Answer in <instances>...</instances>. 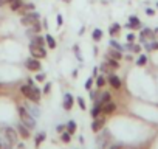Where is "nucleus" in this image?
<instances>
[{
    "label": "nucleus",
    "instance_id": "obj_1",
    "mask_svg": "<svg viewBox=\"0 0 158 149\" xmlns=\"http://www.w3.org/2000/svg\"><path fill=\"white\" fill-rule=\"evenodd\" d=\"M20 92L33 103H39L40 101V90L37 86H30V84H23L20 87Z\"/></svg>",
    "mask_w": 158,
    "mask_h": 149
},
{
    "label": "nucleus",
    "instance_id": "obj_2",
    "mask_svg": "<svg viewBox=\"0 0 158 149\" xmlns=\"http://www.w3.org/2000/svg\"><path fill=\"white\" fill-rule=\"evenodd\" d=\"M19 117H20V121L31 130V129H34L36 127V120H34V117L28 112V109L27 107H23V106H20L19 109Z\"/></svg>",
    "mask_w": 158,
    "mask_h": 149
},
{
    "label": "nucleus",
    "instance_id": "obj_3",
    "mask_svg": "<svg viewBox=\"0 0 158 149\" xmlns=\"http://www.w3.org/2000/svg\"><path fill=\"white\" fill-rule=\"evenodd\" d=\"M39 19H40V14H39L37 11H30V13H27V14L22 16L20 25H23V27H31V25L36 23Z\"/></svg>",
    "mask_w": 158,
    "mask_h": 149
},
{
    "label": "nucleus",
    "instance_id": "obj_4",
    "mask_svg": "<svg viewBox=\"0 0 158 149\" xmlns=\"http://www.w3.org/2000/svg\"><path fill=\"white\" fill-rule=\"evenodd\" d=\"M30 51H31V56L36 57V59H44L47 57V50L45 47H40V45H36V44H30Z\"/></svg>",
    "mask_w": 158,
    "mask_h": 149
},
{
    "label": "nucleus",
    "instance_id": "obj_5",
    "mask_svg": "<svg viewBox=\"0 0 158 149\" xmlns=\"http://www.w3.org/2000/svg\"><path fill=\"white\" fill-rule=\"evenodd\" d=\"M96 144L101 149H107L110 146V134H109V130H104L102 134H99V137L96 138Z\"/></svg>",
    "mask_w": 158,
    "mask_h": 149
},
{
    "label": "nucleus",
    "instance_id": "obj_6",
    "mask_svg": "<svg viewBox=\"0 0 158 149\" xmlns=\"http://www.w3.org/2000/svg\"><path fill=\"white\" fill-rule=\"evenodd\" d=\"M3 134H5V138L11 143V144H16L17 143V137H19V132L13 127H5L3 129Z\"/></svg>",
    "mask_w": 158,
    "mask_h": 149
},
{
    "label": "nucleus",
    "instance_id": "obj_7",
    "mask_svg": "<svg viewBox=\"0 0 158 149\" xmlns=\"http://www.w3.org/2000/svg\"><path fill=\"white\" fill-rule=\"evenodd\" d=\"M25 67H27L28 70H31V71H39V70H40V62H39V59H36V57H28V59L25 61Z\"/></svg>",
    "mask_w": 158,
    "mask_h": 149
},
{
    "label": "nucleus",
    "instance_id": "obj_8",
    "mask_svg": "<svg viewBox=\"0 0 158 149\" xmlns=\"http://www.w3.org/2000/svg\"><path fill=\"white\" fill-rule=\"evenodd\" d=\"M104 124H106V118L99 115V117H96L95 121L92 123V130H93V132H99L101 129H104Z\"/></svg>",
    "mask_w": 158,
    "mask_h": 149
},
{
    "label": "nucleus",
    "instance_id": "obj_9",
    "mask_svg": "<svg viewBox=\"0 0 158 149\" xmlns=\"http://www.w3.org/2000/svg\"><path fill=\"white\" fill-rule=\"evenodd\" d=\"M17 132H19V135H20V138H23V140H28L30 137H31V130L20 121L19 124H17Z\"/></svg>",
    "mask_w": 158,
    "mask_h": 149
},
{
    "label": "nucleus",
    "instance_id": "obj_10",
    "mask_svg": "<svg viewBox=\"0 0 158 149\" xmlns=\"http://www.w3.org/2000/svg\"><path fill=\"white\" fill-rule=\"evenodd\" d=\"M124 27L126 28H130V30H139L141 28V20L136 16H130L129 17V23H126Z\"/></svg>",
    "mask_w": 158,
    "mask_h": 149
},
{
    "label": "nucleus",
    "instance_id": "obj_11",
    "mask_svg": "<svg viewBox=\"0 0 158 149\" xmlns=\"http://www.w3.org/2000/svg\"><path fill=\"white\" fill-rule=\"evenodd\" d=\"M147 39H155V34H153V31H152L150 28H143L141 33H139V40H141L143 44H146Z\"/></svg>",
    "mask_w": 158,
    "mask_h": 149
},
{
    "label": "nucleus",
    "instance_id": "obj_12",
    "mask_svg": "<svg viewBox=\"0 0 158 149\" xmlns=\"http://www.w3.org/2000/svg\"><path fill=\"white\" fill-rule=\"evenodd\" d=\"M73 104H74V98H73L70 93H65V96H64V101H62V107H64L65 110H71Z\"/></svg>",
    "mask_w": 158,
    "mask_h": 149
},
{
    "label": "nucleus",
    "instance_id": "obj_13",
    "mask_svg": "<svg viewBox=\"0 0 158 149\" xmlns=\"http://www.w3.org/2000/svg\"><path fill=\"white\" fill-rule=\"evenodd\" d=\"M109 84H110L113 89H116V90L121 89V79L116 76V74H113V73L109 74Z\"/></svg>",
    "mask_w": 158,
    "mask_h": 149
},
{
    "label": "nucleus",
    "instance_id": "obj_14",
    "mask_svg": "<svg viewBox=\"0 0 158 149\" xmlns=\"http://www.w3.org/2000/svg\"><path fill=\"white\" fill-rule=\"evenodd\" d=\"M101 107H102V113H106V115H112L115 112V109H116V106H115L113 101L104 103V104H101Z\"/></svg>",
    "mask_w": 158,
    "mask_h": 149
},
{
    "label": "nucleus",
    "instance_id": "obj_15",
    "mask_svg": "<svg viewBox=\"0 0 158 149\" xmlns=\"http://www.w3.org/2000/svg\"><path fill=\"white\" fill-rule=\"evenodd\" d=\"M124 48H127V50L132 51V53H139V51H141V47H139L138 44H133V42H129L127 45H124Z\"/></svg>",
    "mask_w": 158,
    "mask_h": 149
},
{
    "label": "nucleus",
    "instance_id": "obj_16",
    "mask_svg": "<svg viewBox=\"0 0 158 149\" xmlns=\"http://www.w3.org/2000/svg\"><path fill=\"white\" fill-rule=\"evenodd\" d=\"M31 42H33V44H36V45L45 47V37H42L40 34H34V37L31 39Z\"/></svg>",
    "mask_w": 158,
    "mask_h": 149
},
{
    "label": "nucleus",
    "instance_id": "obj_17",
    "mask_svg": "<svg viewBox=\"0 0 158 149\" xmlns=\"http://www.w3.org/2000/svg\"><path fill=\"white\" fill-rule=\"evenodd\" d=\"M109 101H112V95L109 93V92H102L101 95H99V104H104V103H109Z\"/></svg>",
    "mask_w": 158,
    "mask_h": 149
},
{
    "label": "nucleus",
    "instance_id": "obj_18",
    "mask_svg": "<svg viewBox=\"0 0 158 149\" xmlns=\"http://www.w3.org/2000/svg\"><path fill=\"white\" fill-rule=\"evenodd\" d=\"M119 30H121L119 23H112L109 28V33H110V36H116V34H119Z\"/></svg>",
    "mask_w": 158,
    "mask_h": 149
},
{
    "label": "nucleus",
    "instance_id": "obj_19",
    "mask_svg": "<svg viewBox=\"0 0 158 149\" xmlns=\"http://www.w3.org/2000/svg\"><path fill=\"white\" fill-rule=\"evenodd\" d=\"M109 56H110V57H113V59H116V61H121V57H123L121 51H119V50H115V48H112V47H110Z\"/></svg>",
    "mask_w": 158,
    "mask_h": 149
},
{
    "label": "nucleus",
    "instance_id": "obj_20",
    "mask_svg": "<svg viewBox=\"0 0 158 149\" xmlns=\"http://www.w3.org/2000/svg\"><path fill=\"white\" fill-rule=\"evenodd\" d=\"M102 113V107H101V104L99 103H96L95 106H93V109H92V117L93 118H96V117H99Z\"/></svg>",
    "mask_w": 158,
    "mask_h": 149
},
{
    "label": "nucleus",
    "instance_id": "obj_21",
    "mask_svg": "<svg viewBox=\"0 0 158 149\" xmlns=\"http://www.w3.org/2000/svg\"><path fill=\"white\" fill-rule=\"evenodd\" d=\"M45 138H47V134H45V132H39V134L36 135V140H34V144H36V147H39Z\"/></svg>",
    "mask_w": 158,
    "mask_h": 149
},
{
    "label": "nucleus",
    "instance_id": "obj_22",
    "mask_svg": "<svg viewBox=\"0 0 158 149\" xmlns=\"http://www.w3.org/2000/svg\"><path fill=\"white\" fill-rule=\"evenodd\" d=\"M45 44H47L51 50L56 48V40H54V37H53L51 34H47V36H45Z\"/></svg>",
    "mask_w": 158,
    "mask_h": 149
},
{
    "label": "nucleus",
    "instance_id": "obj_23",
    "mask_svg": "<svg viewBox=\"0 0 158 149\" xmlns=\"http://www.w3.org/2000/svg\"><path fill=\"white\" fill-rule=\"evenodd\" d=\"M92 37H93V40H95V42L101 40V39H102V30L95 28V30H93V33H92Z\"/></svg>",
    "mask_w": 158,
    "mask_h": 149
},
{
    "label": "nucleus",
    "instance_id": "obj_24",
    "mask_svg": "<svg viewBox=\"0 0 158 149\" xmlns=\"http://www.w3.org/2000/svg\"><path fill=\"white\" fill-rule=\"evenodd\" d=\"M106 62H107V64H109V65H110L112 68H118V67H119V62H118L116 59H113V57H110L109 54L106 56Z\"/></svg>",
    "mask_w": 158,
    "mask_h": 149
},
{
    "label": "nucleus",
    "instance_id": "obj_25",
    "mask_svg": "<svg viewBox=\"0 0 158 149\" xmlns=\"http://www.w3.org/2000/svg\"><path fill=\"white\" fill-rule=\"evenodd\" d=\"M99 70H101L102 73H106V74H110V73H113V71H112L113 68H112V67H110L107 62H102V64L99 65Z\"/></svg>",
    "mask_w": 158,
    "mask_h": 149
},
{
    "label": "nucleus",
    "instance_id": "obj_26",
    "mask_svg": "<svg viewBox=\"0 0 158 149\" xmlns=\"http://www.w3.org/2000/svg\"><path fill=\"white\" fill-rule=\"evenodd\" d=\"M76 129H77L76 121H73V120H71V121H68V123H67V132H70V134L73 135V134L76 132Z\"/></svg>",
    "mask_w": 158,
    "mask_h": 149
},
{
    "label": "nucleus",
    "instance_id": "obj_27",
    "mask_svg": "<svg viewBox=\"0 0 158 149\" xmlns=\"http://www.w3.org/2000/svg\"><path fill=\"white\" fill-rule=\"evenodd\" d=\"M10 6H11L13 11H19V10L23 6V0H19V2H14V3H10Z\"/></svg>",
    "mask_w": 158,
    "mask_h": 149
},
{
    "label": "nucleus",
    "instance_id": "obj_28",
    "mask_svg": "<svg viewBox=\"0 0 158 149\" xmlns=\"http://www.w3.org/2000/svg\"><path fill=\"white\" fill-rule=\"evenodd\" d=\"M109 45H110L112 48H115V50H119V51H121V50H124V47H123L121 44H118V42H116L115 39H110V42H109Z\"/></svg>",
    "mask_w": 158,
    "mask_h": 149
},
{
    "label": "nucleus",
    "instance_id": "obj_29",
    "mask_svg": "<svg viewBox=\"0 0 158 149\" xmlns=\"http://www.w3.org/2000/svg\"><path fill=\"white\" fill-rule=\"evenodd\" d=\"M60 140H62L64 143H70L71 134H70V132H60Z\"/></svg>",
    "mask_w": 158,
    "mask_h": 149
},
{
    "label": "nucleus",
    "instance_id": "obj_30",
    "mask_svg": "<svg viewBox=\"0 0 158 149\" xmlns=\"http://www.w3.org/2000/svg\"><path fill=\"white\" fill-rule=\"evenodd\" d=\"M146 50H158V42H146Z\"/></svg>",
    "mask_w": 158,
    "mask_h": 149
},
{
    "label": "nucleus",
    "instance_id": "obj_31",
    "mask_svg": "<svg viewBox=\"0 0 158 149\" xmlns=\"http://www.w3.org/2000/svg\"><path fill=\"white\" fill-rule=\"evenodd\" d=\"M146 62H147V57L144 56V54H141L138 59H136V65H139V67H143V65H146Z\"/></svg>",
    "mask_w": 158,
    "mask_h": 149
},
{
    "label": "nucleus",
    "instance_id": "obj_32",
    "mask_svg": "<svg viewBox=\"0 0 158 149\" xmlns=\"http://www.w3.org/2000/svg\"><path fill=\"white\" fill-rule=\"evenodd\" d=\"M106 84V79H104V76H99V74H98V76H96V87L99 89V87H102Z\"/></svg>",
    "mask_w": 158,
    "mask_h": 149
},
{
    "label": "nucleus",
    "instance_id": "obj_33",
    "mask_svg": "<svg viewBox=\"0 0 158 149\" xmlns=\"http://www.w3.org/2000/svg\"><path fill=\"white\" fill-rule=\"evenodd\" d=\"M73 50H74V53H76L77 61H82V56H81V51H79V45H77V44H74V45H73Z\"/></svg>",
    "mask_w": 158,
    "mask_h": 149
},
{
    "label": "nucleus",
    "instance_id": "obj_34",
    "mask_svg": "<svg viewBox=\"0 0 158 149\" xmlns=\"http://www.w3.org/2000/svg\"><path fill=\"white\" fill-rule=\"evenodd\" d=\"M23 10H25L27 13H30V11H34V3H31V2H28V3H23Z\"/></svg>",
    "mask_w": 158,
    "mask_h": 149
},
{
    "label": "nucleus",
    "instance_id": "obj_35",
    "mask_svg": "<svg viewBox=\"0 0 158 149\" xmlns=\"http://www.w3.org/2000/svg\"><path fill=\"white\" fill-rule=\"evenodd\" d=\"M47 79V74L45 73H39V74H36V81L37 83H44Z\"/></svg>",
    "mask_w": 158,
    "mask_h": 149
},
{
    "label": "nucleus",
    "instance_id": "obj_36",
    "mask_svg": "<svg viewBox=\"0 0 158 149\" xmlns=\"http://www.w3.org/2000/svg\"><path fill=\"white\" fill-rule=\"evenodd\" d=\"M77 104H79V107H81L82 110H85V109H87L85 101H84V98H82V96H79V98H77Z\"/></svg>",
    "mask_w": 158,
    "mask_h": 149
},
{
    "label": "nucleus",
    "instance_id": "obj_37",
    "mask_svg": "<svg viewBox=\"0 0 158 149\" xmlns=\"http://www.w3.org/2000/svg\"><path fill=\"white\" fill-rule=\"evenodd\" d=\"M56 22H57V28H60V27L64 25V17H62L60 14H57V16H56Z\"/></svg>",
    "mask_w": 158,
    "mask_h": 149
},
{
    "label": "nucleus",
    "instance_id": "obj_38",
    "mask_svg": "<svg viewBox=\"0 0 158 149\" xmlns=\"http://www.w3.org/2000/svg\"><path fill=\"white\" fill-rule=\"evenodd\" d=\"M84 86H85V90H90V89H92V86H93V78H89V79L85 81V84H84Z\"/></svg>",
    "mask_w": 158,
    "mask_h": 149
},
{
    "label": "nucleus",
    "instance_id": "obj_39",
    "mask_svg": "<svg viewBox=\"0 0 158 149\" xmlns=\"http://www.w3.org/2000/svg\"><path fill=\"white\" fill-rule=\"evenodd\" d=\"M31 113H33V117H39V115H40L39 107H31Z\"/></svg>",
    "mask_w": 158,
    "mask_h": 149
},
{
    "label": "nucleus",
    "instance_id": "obj_40",
    "mask_svg": "<svg viewBox=\"0 0 158 149\" xmlns=\"http://www.w3.org/2000/svg\"><path fill=\"white\" fill-rule=\"evenodd\" d=\"M126 37H127V40H129V42H133V40H135V37H136V36H135V34H133V33H129V34H127V36H126Z\"/></svg>",
    "mask_w": 158,
    "mask_h": 149
},
{
    "label": "nucleus",
    "instance_id": "obj_41",
    "mask_svg": "<svg viewBox=\"0 0 158 149\" xmlns=\"http://www.w3.org/2000/svg\"><path fill=\"white\" fill-rule=\"evenodd\" d=\"M50 90H51V84H45V87H44V93H45V95H48V93H50Z\"/></svg>",
    "mask_w": 158,
    "mask_h": 149
},
{
    "label": "nucleus",
    "instance_id": "obj_42",
    "mask_svg": "<svg viewBox=\"0 0 158 149\" xmlns=\"http://www.w3.org/2000/svg\"><path fill=\"white\" fill-rule=\"evenodd\" d=\"M146 14H147V16H155V11H153L152 8H147V10H146Z\"/></svg>",
    "mask_w": 158,
    "mask_h": 149
},
{
    "label": "nucleus",
    "instance_id": "obj_43",
    "mask_svg": "<svg viewBox=\"0 0 158 149\" xmlns=\"http://www.w3.org/2000/svg\"><path fill=\"white\" fill-rule=\"evenodd\" d=\"M64 129H65V126L64 124H59V126H56V130L60 134V132H64Z\"/></svg>",
    "mask_w": 158,
    "mask_h": 149
},
{
    "label": "nucleus",
    "instance_id": "obj_44",
    "mask_svg": "<svg viewBox=\"0 0 158 149\" xmlns=\"http://www.w3.org/2000/svg\"><path fill=\"white\" fill-rule=\"evenodd\" d=\"M107 149H123V147H121L119 144H110V146H109Z\"/></svg>",
    "mask_w": 158,
    "mask_h": 149
},
{
    "label": "nucleus",
    "instance_id": "obj_45",
    "mask_svg": "<svg viewBox=\"0 0 158 149\" xmlns=\"http://www.w3.org/2000/svg\"><path fill=\"white\" fill-rule=\"evenodd\" d=\"M98 95H99V89H98V92H92V100H96Z\"/></svg>",
    "mask_w": 158,
    "mask_h": 149
},
{
    "label": "nucleus",
    "instance_id": "obj_46",
    "mask_svg": "<svg viewBox=\"0 0 158 149\" xmlns=\"http://www.w3.org/2000/svg\"><path fill=\"white\" fill-rule=\"evenodd\" d=\"M42 28H48V20H47V19L42 20Z\"/></svg>",
    "mask_w": 158,
    "mask_h": 149
},
{
    "label": "nucleus",
    "instance_id": "obj_47",
    "mask_svg": "<svg viewBox=\"0 0 158 149\" xmlns=\"http://www.w3.org/2000/svg\"><path fill=\"white\" fill-rule=\"evenodd\" d=\"M96 76H98V67L93 68V78H96Z\"/></svg>",
    "mask_w": 158,
    "mask_h": 149
},
{
    "label": "nucleus",
    "instance_id": "obj_48",
    "mask_svg": "<svg viewBox=\"0 0 158 149\" xmlns=\"http://www.w3.org/2000/svg\"><path fill=\"white\" fill-rule=\"evenodd\" d=\"M5 143H6V141H3L2 138H0V149H3V147H5Z\"/></svg>",
    "mask_w": 158,
    "mask_h": 149
},
{
    "label": "nucleus",
    "instance_id": "obj_49",
    "mask_svg": "<svg viewBox=\"0 0 158 149\" xmlns=\"http://www.w3.org/2000/svg\"><path fill=\"white\" fill-rule=\"evenodd\" d=\"M8 3V0H0V6H3V5H6Z\"/></svg>",
    "mask_w": 158,
    "mask_h": 149
},
{
    "label": "nucleus",
    "instance_id": "obj_50",
    "mask_svg": "<svg viewBox=\"0 0 158 149\" xmlns=\"http://www.w3.org/2000/svg\"><path fill=\"white\" fill-rule=\"evenodd\" d=\"M71 76H73V78L77 76V70H73V71H71Z\"/></svg>",
    "mask_w": 158,
    "mask_h": 149
},
{
    "label": "nucleus",
    "instance_id": "obj_51",
    "mask_svg": "<svg viewBox=\"0 0 158 149\" xmlns=\"http://www.w3.org/2000/svg\"><path fill=\"white\" fill-rule=\"evenodd\" d=\"M93 54H95V56H98V48H96V47L93 48Z\"/></svg>",
    "mask_w": 158,
    "mask_h": 149
},
{
    "label": "nucleus",
    "instance_id": "obj_52",
    "mask_svg": "<svg viewBox=\"0 0 158 149\" xmlns=\"http://www.w3.org/2000/svg\"><path fill=\"white\" fill-rule=\"evenodd\" d=\"M153 34H155V37H158V28H155V30H153Z\"/></svg>",
    "mask_w": 158,
    "mask_h": 149
},
{
    "label": "nucleus",
    "instance_id": "obj_53",
    "mask_svg": "<svg viewBox=\"0 0 158 149\" xmlns=\"http://www.w3.org/2000/svg\"><path fill=\"white\" fill-rule=\"evenodd\" d=\"M62 2H65V3H70V2H71V0H62Z\"/></svg>",
    "mask_w": 158,
    "mask_h": 149
},
{
    "label": "nucleus",
    "instance_id": "obj_54",
    "mask_svg": "<svg viewBox=\"0 0 158 149\" xmlns=\"http://www.w3.org/2000/svg\"><path fill=\"white\" fill-rule=\"evenodd\" d=\"M156 8H158V2H156Z\"/></svg>",
    "mask_w": 158,
    "mask_h": 149
}]
</instances>
